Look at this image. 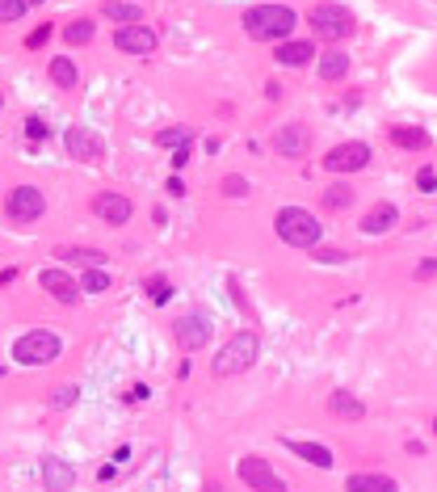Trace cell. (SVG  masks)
Instances as JSON below:
<instances>
[{"label":"cell","mask_w":437,"mask_h":492,"mask_svg":"<svg viewBox=\"0 0 437 492\" xmlns=\"http://www.w3.org/2000/svg\"><path fill=\"white\" fill-rule=\"evenodd\" d=\"M210 333H215V324L202 316V312H189V316H181L177 324H173V337H177V345L181 350H202L206 341H210Z\"/></svg>","instance_id":"obj_11"},{"label":"cell","mask_w":437,"mask_h":492,"mask_svg":"<svg viewBox=\"0 0 437 492\" xmlns=\"http://www.w3.org/2000/svg\"><path fill=\"white\" fill-rule=\"evenodd\" d=\"M156 143H160V147H173V152H177V147H189V131H185V126H168V131L156 135Z\"/></svg>","instance_id":"obj_29"},{"label":"cell","mask_w":437,"mask_h":492,"mask_svg":"<svg viewBox=\"0 0 437 492\" xmlns=\"http://www.w3.org/2000/svg\"><path fill=\"white\" fill-rule=\"evenodd\" d=\"M0 105H4V97H0Z\"/></svg>","instance_id":"obj_44"},{"label":"cell","mask_w":437,"mask_h":492,"mask_svg":"<svg viewBox=\"0 0 437 492\" xmlns=\"http://www.w3.org/2000/svg\"><path fill=\"white\" fill-rule=\"evenodd\" d=\"M147 299H152L156 307L168 303V299H173V282H168V278H152V282H147Z\"/></svg>","instance_id":"obj_30"},{"label":"cell","mask_w":437,"mask_h":492,"mask_svg":"<svg viewBox=\"0 0 437 492\" xmlns=\"http://www.w3.org/2000/svg\"><path fill=\"white\" fill-rule=\"evenodd\" d=\"M38 286H42L55 303H67V307H76V303H80V295H84V291H80V282H76L63 265H46V270L38 274Z\"/></svg>","instance_id":"obj_9"},{"label":"cell","mask_w":437,"mask_h":492,"mask_svg":"<svg viewBox=\"0 0 437 492\" xmlns=\"http://www.w3.org/2000/svg\"><path fill=\"white\" fill-rule=\"evenodd\" d=\"M109 286H114V278H109L105 270H88V274L80 278V291H84V295H105Z\"/></svg>","instance_id":"obj_28"},{"label":"cell","mask_w":437,"mask_h":492,"mask_svg":"<svg viewBox=\"0 0 437 492\" xmlns=\"http://www.w3.org/2000/svg\"><path fill=\"white\" fill-rule=\"evenodd\" d=\"M25 4H42V0H25Z\"/></svg>","instance_id":"obj_42"},{"label":"cell","mask_w":437,"mask_h":492,"mask_svg":"<svg viewBox=\"0 0 437 492\" xmlns=\"http://www.w3.org/2000/svg\"><path fill=\"white\" fill-rule=\"evenodd\" d=\"M55 257H63V265H67V261H76V265H88V270H101V265H105V253H101V248H84V244L55 248Z\"/></svg>","instance_id":"obj_24"},{"label":"cell","mask_w":437,"mask_h":492,"mask_svg":"<svg viewBox=\"0 0 437 492\" xmlns=\"http://www.w3.org/2000/svg\"><path fill=\"white\" fill-rule=\"evenodd\" d=\"M391 143L396 147H408V152H429L433 147L429 131H421V126H391Z\"/></svg>","instance_id":"obj_21"},{"label":"cell","mask_w":437,"mask_h":492,"mask_svg":"<svg viewBox=\"0 0 437 492\" xmlns=\"http://www.w3.org/2000/svg\"><path fill=\"white\" fill-rule=\"evenodd\" d=\"M433 434H437V417H433Z\"/></svg>","instance_id":"obj_43"},{"label":"cell","mask_w":437,"mask_h":492,"mask_svg":"<svg viewBox=\"0 0 437 492\" xmlns=\"http://www.w3.org/2000/svg\"><path fill=\"white\" fill-rule=\"evenodd\" d=\"M311 29L320 34V38H328L332 46L337 42H345L349 34H354V13L345 8V4H337V0H320L316 8H311Z\"/></svg>","instance_id":"obj_5"},{"label":"cell","mask_w":437,"mask_h":492,"mask_svg":"<svg viewBox=\"0 0 437 492\" xmlns=\"http://www.w3.org/2000/svg\"><path fill=\"white\" fill-rule=\"evenodd\" d=\"M51 80H55L59 88H72V84H76V63H72L67 55H55V59H51Z\"/></svg>","instance_id":"obj_26"},{"label":"cell","mask_w":437,"mask_h":492,"mask_svg":"<svg viewBox=\"0 0 437 492\" xmlns=\"http://www.w3.org/2000/svg\"><path fill=\"white\" fill-rule=\"evenodd\" d=\"M324 206H328V211H349V206H354V190L341 185V181L328 185V190H324Z\"/></svg>","instance_id":"obj_27"},{"label":"cell","mask_w":437,"mask_h":492,"mask_svg":"<svg viewBox=\"0 0 437 492\" xmlns=\"http://www.w3.org/2000/svg\"><path fill=\"white\" fill-rule=\"evenodd\" d=\"M345 492H400V484L383 472H354L345 480Z\"/></svg>","instance_id":"obj_19"},{"label":"cell","mask_w":437,"mask_h":492,"mask_svg":"<svg viewBox=\"0 0 437 492\" xmlns=\"http://www.w3.org/2000/svg\"><path fill=\"white\" fill-rule=\"evenodd\" d=\"M286 451H295L299 459H307L311 467H320V472H328L337 459H332V451L324 446V442H295V438H286Z\"/></svg>","instance_id":"obj_20"},{"label":"cell","mask_w":437,"mask_h":492,"mask_svg":"<svg viewBox=\"0 0 437 492\" xmlns=\"http://www.w3.org/2000/svg\"><path fill=\"white\" fill-rule=\"evenodd\" d=\"M417 190H421V194H437V168L433 164H421V168H417Z\"/></svg>","instance_id":"obj_31"},{"label":"cell","mask_w":437,"mask_h":492,"mask_svg":"<svg viewBox=\"0 0 437 492\" xmlns=\"http://www.w3.org/2000/svg\"><path fill=\"white\" fill-rule=\"evenodd\" d=\"M147 396H152V392H147V383H135V387L126 392V400H130V404H135V400H147Z\"/></svg>","instance_id":"obj_38"},{"label":"cell","mask_w":437,"mask_h":492,"mask_svg":"<svg viewBox=\"0 0 437 492\" xmlns=\"http://www.w3.org/2000/svg\"><path fill=\"white\" fill-rule=\"evenodd\" d=\"M42 484H46V492H72V484H76V472H72L63 459L46 455V459H42Z\"/></svg>","instance_id":"obj_18"},{"label":"cell","mask_w":437,"mask_h":492,"mask_svg":"<svg viewBox=\"0 0 437 492\" xmlns=\"http://www.w3.org/2000/svg\"><path fill=\"white\" fill-rule=\"evenodd\" d=\"M274 232H278V240L290 244V248H316L320 236H324V223H320L311 211H303V206H282L278 219H274Z\"/></svg>","instance_id":"obj_3"},{"label":"cell","mask_w":437,"mask_h":492,"mask_svg":"<svg viewBox=\"0 0 437 492\" xmlns=\"http://www.w3.org/2000/svg\"><path fill=\"white\" fill-rule=\"evenodd\" d=\"M101 17H105V21H118V29H122V25H139V21H143V8H139V4L109 0V4H101Z\"/></svg>","instance_id":"obj_23"},{"label":"cell","mask_w":437,"mask_h":492,"mask_svg":"<svg viewBox=\"0 0 437 492\" xmlns=\"http://www.w3.org/2000/svg\"><path fill=\"white\" fill-rule=\"evenodd\" d=\"M80 400V387H55V396H51V408H72Z\"/></svg>","instance_id":"obj_32"},{"label":"cell","mask_w":437,"mask_h":492,"mask_svg":"<svg viewBox=\"0 0 437 492\" xmlns=\"http://www.w3.org/2000/svg\"><path fill=\"white\" fill-rule=\"evenodd\" d=\"M328 413H332L337 421H362V417H366V404H362L349 387H337V392L328 396Z\"/></svg>","instance_id":"obj_17"},{"label":"cell","mask_w":437,"mask_h":492,"mask_svg":"<svg viewBox=\"0 0 437 492\" xmlns=\"http://www.w3.org/2000/svg\"><path fill=\"white\" fill-rule=\"evenodd\" d=\"M25 139H46V122L29 114V118H25Z\"/></svg>","instance_id":"obj_35"},{"label":"cell","mask_w":437,"mask_h":492,"mask_svg":"<svg viewBox=\"0 0 437 492\" xmlns=\"http://www.w3.org/2000/svg\"><path fill=\"white\" fill-rule=\"evenodd\" d=\"M274 59H278L282 67H307V63L316 59V42H311V38H286V42H278Z\"/></svg>","instance_id":"obj_15"},{"label":"cell","mask_w":437,"mask_h":492,"mask_svg":"<svg viewBox=\"0 0 437 492\" xmlns=\"http://www.w3.org/2000/svg\"><path fill=\"white\" fill-rule=\"evenodd\" d=\"M156 42H160L156 29L143 25V21H139V25H122V29H114V46H118L122 55H152Z\"/></svg>","instance_id":"obj_12"},{"label":"cell","mask_w":437,"mask_h":492,"mask_svg":"<svg viewBox=\"0 0 437 492\" xmlns=\"http://www.w3.org/2000/svg\"><path fill=\"white\" fill-rule=\"evenodd\" d=\"M437 274V261H421V265H417V278H433Z\"/></svg>","instance_id":"obj_41"},{"label":"cell","mask_w":437,"mask_h":492,"mask_svg":"<svg viewBox=\"0 0 437 492\" xmlns=\"http://www.w3.org/2000/svg\"><path fill=\"white\" fill-rule=\"evenodd\" d=\"M185 164H189V147H177L173 152V168H185Z\"/></svg>","instance_id":"obj_39"},{"label":"cell","mask_w":437,"mask_h":492,"mask_svg":"<svg viewBox=\"0 0 437 492\" xmlns=\"http://www.w3.org/2000/svg\"><path fill=\"white\" fill-rule=\"evenodd\" d=\"M316 261H324V265H337V261H345V253H341V248H320V253H316Z\"/></svg>","instance_id":"obj_37"},{"label":"cell","mask_w":437,"mask_h":492,"mask_svg":"<svg viewBox=\"0 0 437 492\" xmlns=\"http://www.w3.org/2000/svg\"><path fill=\"white\" fill-rule=\"evenodd\" d=\"M223 194L227 198H244L248 194V181L244 177H223Z\"/></svg>","instance_id":"obj_34"},{"label":"cell","mask_w":437,"mask_h":492,"mask_svg":"<svg viewBox=\"0 0 437 492\" xmlns=\"http://www.w3.org/2000/svg\"><path fill=\"white\" fill-rule=\"evenodd\" d=\"M42 211H46V198H42L38 185H17V190H8V198H4L8 223H34V219H42Z\"/></svg>","instance_id":"obj_7"},{"label":"cell","mask_w":437,"mask_h":492,"mask_svg":"<svg viewBox=\"0 0 437 492\" xmlns=\"http://www.w3.org/2000/svg\"><path fill=\"white\" fill-rule=\"evenodd\" d=\"M236 476L244 480V488L248 492H286V480L269 467V459H261V455H244L240 463H236Z\"/></svg>","instance_id":"obj_6"},{"label":"cell","mask_w":437,"mask_h":492,"mask_svg":"<svg viewBox=\"0 0 437 492\" xmlns=\"http://www.w3.org/2000/svg\"><path fill=\"white\" fill-rule=\"evenodd\" d=\"M257 358H261V337H257L253 328H240V333L215 354L210 375H215V379H236V375H244Z\"/></svg>","instance_id":"obj_2"},{"label":"cell","mask_w":437,"mask_h":492,"mask_svg":"<svg viewBox=\"0 0 437 492\" xmlns=\"http://www.w3.org/2000/svg\"><path fill=\"white\" fill-rule=\"evenodd\" d=\"M93 215H97L101 223H109V227H122V223H130L135 202H130L126 194H97V198H93Z\"/></svg>","instance_id":"obj_14"},{"label":"cell","mask_w":437,"mask_h":492,"mask_svg":"<svg viewBox=\"0 0 437 492\" xmlns=\"http://www.w3.org/2000/svg\"><path fill=\"white\" fill-rule=\"evenodd\" d=\"M59 350H63V341H59L55 333H46V328L21 333V337L13 341V358H17L21 366H51V362L59 358Z\"/></svg>","instance_id":"obj_4"},{"label":"cell","mask_w":437,"mask_h":492,"mask_svg":"<svg viewBox=\"0 0 437 492\" xmlns=\"http://www.w3.org/2000/svg\"><path fill=\"white\" fill-rule=\"evenodd\" d=\"M25 0H0V21H21Z\"/></svg>","instance_id":"obj_33"},{"label":"cell","mask_w":437,"mask_h":492,"mask_svg":"<svg viewBox=\"0 0 437 492\" xmlns=\"http://www.w3.org/2000/svg\"><path fill=\"white\" fill-rule=\"evenodd\" d=\"M299 25V13L290 4H253L244 13V34L257 42H286Z\"/></svg>","instance_id":"obj_1"},{"label":"cell","mask_w":437,"mask_h":492,"mask_svg":"<svg viewBox=\"0 0 437 492\" xmlns=\"http://www.w3.org/2000/svg\"><path fill=\"white\" fill-rule=\"evenodd\" d=\"M63 147H67V156H76V160H84V164L105 160V139L93 135L88 126H67V131H63Z\"/></svg>","instance_id":"obj_10"},{"label":"cell","mask_w":437,"mask_h":492,"mask_svg":"<svg viewBox=\"0 0 437 492\" xmlns=\"http://www.w3.org/2000/svg\"><path fill=\"white\" fill-rule=\"evenodd\" d=\"M274 152L278 156H286V160H299L303 152H307V143H311V131L303 126V122H286V126H278L274 131Z\"/></svg>","instance_id":"obj_13"},{"label":"cell","mask_w":437,"mask_h":492,"mask_svg":"<svg viewBox=\"0 0 437 492\" xmlns=\"http://www.w3.org/2000/svg\"><path fill=\"white\" fill-rule=\"evenodd\" d=\"M400 223V211L391 206V202H379V206H370L366 215H362V236H383V232H391Z\"/></svg>","instance_id":"obj_16"},{"label":"cell","mask_w":437,"mask_h":492,"mask_svg":"<svg viewBox=\"0 0 437 492\" xmlns=\"http://www.w3.org/2000/svg\"><path fill=\"white\" fill-rule=\"evenodd\" d=\"M320 76H324L328 84L345 80V76H349V55H345V51H337V46H332V51H324V55H320Z\"/></svg>","instance_id":"obj_22"},{"label":"cell","mask_w":437,"mask_h":492,"mask_svg":"<svg viewBox=\"0 0 437 492\" xmlns=\"http://www.w3.org/2000/svg\"><path fill=\"white\" fill-rule=\"evenodd\" d=\"M46 38H51V25H38V29H34V34L25 38V46H29V51H38V46L46 42Z\"/></svg>","instance_id":"obj_36"},{"label":"cell","mask_w":437,"mask_h":492,"mask_svg":"<svg viewBox=\"0 0 437 492\" xmlns=\"http://www.w3.org/2000/svg\"><path fill=\"white\" fill-rule=\"evenodd\" d=\"M366 164H370V143H362V139L337 143V147L324 156V168H328V173H362Z\"/></svg>","instance_id":"obj_8"},{"label":"cell","mask_w":437,"mask_h":492,"mask_svg":"<svg viewBox=\"0 0 437 492\" xmlns=\"http://www.w3.org/2000/svg\"><path fill=\"white\" fill-rule=\"evenodd\" d=\"M164 190H168L173 198H181V194H185V181H181V177H168V185H164Z\"/></svg>","instance_id":"obj_40"},{"label":"cell","mask_w":437,"mask_h":492,"mask_svg":"<svg viewBox=\"0 0 437 492\" xmlns=\"http://www.w3.org/2000/svg\"><path fill=\"white\" fill-rule=\"evenodd\" d=\"M93 29H97V25H93L88 17H76V21L63 25V42H67V46H84V42L93 38Z\"/></svg>","instance_id":"obj_25"}]
</instances>
